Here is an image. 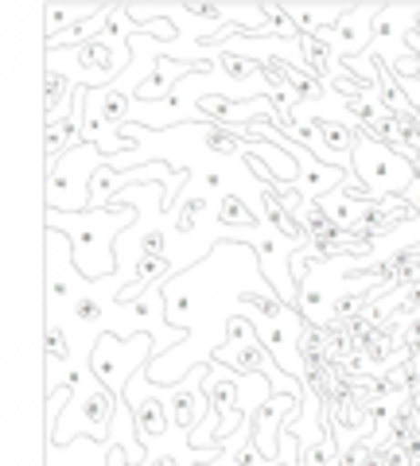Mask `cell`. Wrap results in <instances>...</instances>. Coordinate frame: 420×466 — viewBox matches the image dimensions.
<instances>
[{"mask_svg":"<svg viewBox=\"0 0 420 466\" xmlns=\"http://www.w3.org/2000/svg\"><path fill=\"white\" fill-rule=\"evenodd\" d=\"M202 392H207V404L222 416V435H234L241 428V381L234 370L214 366L207 377H202Z\"/></svg>","mask_w":420,"mask_h":466,"instance_id":"obj_1","label":"cell"},{"mask_svg":"<svg viewBox=\"0 0 420 466\" xmlns=\"http://www.w3.org/2000/svg\"><path fill=\"white\" fill-rule=\"evenodd\" d=\"M128 43H121V47H113L109 39H90V43H82L78 47V66H82V75H86V90L90 86H101V82H109L118 70L128 66Z\"/></svg>","mask_w":420,"mask_h":466,"instance_id":"obj_2","label":"cell"},{"mask_svg":"<svg viewBox=\"0 0 420 466\" xmlns=\"http://www.w3.org/2000/svg\"><path fill=\"white\" fill-rule=\"evenodd\" d=\"M207 70H214L210 58H195V63H183V58H156L152 75L137 86V97L140 101H168L171 86H176L179 78H187V75H207Z\"/></svg>","mask_w":420,"mask_h":466,"instance_id":"obj_3","label":"cell"},{"mask_svg":"<svg viewBox=\"0 0 420 466\" xmlns=\"http://www.w3.org/2000/svg\"><path fill=\"white\" fill-rule=\"evenodd\" d=\"M292 404H296V397H265L253 412V424H250L253 443L269 462H281L277 459V435H281V420L292 412Z\"/></svg>","mask_w":420,"mask_h":466,"instance_id":"obj_4","label":"cell"},{"mask_svg":"<svg viewBox=\"0 0 420 466\" xmlns=\"http://www.w3.org/2000/svg\"><path fill=\"white\" fill-rule=\"evenodd\" d=\"M382 8H351L343 16V24L331 32V43H335L339 55H358L366 47V39L374 35V16H378Z\"/></svg>","mask_w":420,"mask_h":466,"instance_id":"obj_5","label":"cell"},{"mask_svg":"<svg viewBox=\"0 0 420 466\" xmlns=\"http://www.w3.org/2000/svg\"><path fill=\"white\" fill-rule=\"evenodd\" d=\"M128 404H133L137 440H140V443L160 440V435L168 431V424H171V408H168L160 397H152V392H144V397H133Z\"/></svg>","mask_w":420,"mask_h":466,"instance_id":"obj_6","label":"cell"},{"mask_svg":"<svg viewBox=\"0 0 420 466\" xmlns=\"http://www.w3.org/2000/svg\"><path fill=\"white\" fill-rule=\"evenodd\" d=\"M171 424L176 428H183V431H195L202 420H207L214 408L210 404H202L199 400V392H195V385H183V389H176V397H171Z\"/></svg>","mask_w":420,"mask_h":466,"instance_id":"obj_7","label":"cell"},{"mask_svg":"<svg viewBox=\"0 0 420 466\" xmlns=\"http://www.w3.org/2000/svg\"><path fill=\"white\" fill-rule=\"evenodd\" d=\"M331 32L335 27H327V32H303L300 35V55L308 70L315 78H327L331 75V55H335V43H331Z\"/></svg>","mask_w":420,"mask_h":466,"instance_id":"obj_8","label":"cell"},{"mask_svg":"<svg viewBox=\"0 0 420 466\" xmlns=\"http://www.w3.org/2000/svg\"><path fill=\"white\" fill-rule=\"evenodd\" d=\"M97 101H101V121H106L109 128H118L125 121V113H128V94H121L118 86H113V90H101Z\"/></svg>","mask_w":420,"mask_h":466,"instance_id":"obj_9","label":"cell"},{"mask_svg":"<svg viewBox=\"0 0 420 466\" xmlns=\"http://www.w3.org/2000/svg\"><path fill=\"white\" fill-rule=\"evenodd\" d=\"M261 16H265V35H281V39H292L300 27H296V20L288 16V8H281V5H265L261 8Z\"/></svg>","mask_w":420,"mask_h":466,"instance_id":"obj_10","label":"cell"},{"mask_svg":"<svg viewBox=\"0 0 420 466\" xmlns=\"http://www.w3.org/2000/svg\"><path fill=\"white\" fill-rule=\"evenodd\" d=\"M219 66H222L234 82H245V78L261 75V63H253V58L241 55V51H222V55H219Z\"/></svg>","mask_w":420,"mask_h":466,"instance_id":"obj_11","label":"cell"},{"mask_svg":"<svg viewBox=\"0 0 420 466\" xmlns=\"http://www.w3.org/2000/svg\"><path fill=\"white\" fill-rule=\"evenodd\" d=\"M67 94H70V78L63 70H47V113L51 116H67Z\"/></svg>","mask_w":420,"mask_h":466,"instance_id":"obj_12","label":"cell"},{"mask_svg":"<svg viewBox=\"0 0 420 466\" xmlns=\"http://www.w3.org/2000/svg\"><path fill=\"white\" fill-rule=\"evenodd\" d=\"M241 144H245V137L238 133V128L210 125V133H207V148H210V152H219V156H234V152H241Z\"/></svg>","mask_w":420,"mask_h":466,"instance_id":"obj_13","label":"cell"},{"mask_svg":"<svg viewBox=\"0 0 420 466\" xmlns=\"http://www.w3.org/2000/svg\"><path fill=\"white\" fill-rule=\"evenodd\" d=\"M219 222L222 226H257V218H253V210L245 207L238 195H226L222 207H219Z\"/></svg>","mask_w":420,"mask_h":466,"instance_id":"obj_14","label":"cell"},{"mask_svg":"<svg viewBox=\"0 0 420 466\" xmlns=\"http://www.w3.org/2000/svg\"><path fill=\"white\" fill-rule=\"evenodd\" d=\"M292 94H296L300 101H315V97L327 94V86L315 78V75H300V70H292Z\"/></svg>","mask_w":420,"mask_h":466,"instance_id":"obj_15","label":"cell"},{"mask_svg":"<svg viewBox=\"0 0 420 466\" xmlns=\"http://www.w3.org/2000/svg\"><path fill=\"white\" fill-rule=\"evenodd\" d=\"M202 210H207V198H202V195L187 198L183 210H179V218H176V229H179V233H191V229H195V214H202Z\"/></svg>","mask_w":420,"mask_h":466,"instance_id":"obj_16","label":"cell"},{"mask_svg":"<svg viewBox=\"0 0 420 466\" xmlns=\"http://www.w3.org/2000/svg\"><path fill=\"white\" fill-rule=\"evenodd\" d=\"M47 358H51V361H67V358H70L67 334H63V327H55V323H51V330H47Z\"/></svg>","mask_w":420,"mask_h":466,"instance_id":"obj_17","label":"cell"},{"mask_svg":"<svg viewBox=\"0 0 420 466\" xmlns=\"http://www.w3.org/2000/svg\"><path fill=\"white\" fill-rule=\"evenodd\" d=\"M75 315L82 319V323H97V319H101V299L82 296V299L75 303Z\"/></svg>","mask_w":420,"mask_h":466,"instance_id":"obj_18","label":"cell"},{"mask_svg":"<svg viewBox=\"0 0 420 466\" xmlns=\"http://www.w3.org/2000/svg\"><path fill=\"white\" fill-rule=\"evenodd\" d=\"M140 253H144V257H164V233H160V229H149V233H144Z\"/></svg>","mask_w":420,"mask_h":466,"instance_id":"obj_19","label":"cell"},{"mask_svg":"<svg viewBox=\"0 0 420 466\" xmlns=\"http://www.w3.org/2000/svg\"><path fill=\"white\" fill-rule=\"evenodd\" d=\"M149 32H152L156 39H164V43H168V39H176V35H179V27L171 24V20H152V24H149ZM149 32H144V35H149Z\"/></svg>","mask_w":420,"mask_h":466,"instance_id":"obj_20","label":"cell"},{"mask_svg":"<svg viewBox=\"0 0 420 466\" xmlns=\"http://www.w3.org/2000/svg\"><path fill=\"white\" fill-rule=\"evenodd\" d=\"M187 12H191V16H199V20H210V24L222 20V8H219V5H187Z\"/></svg>","mask_w":420,"mask_h":466,"instance_id":"obj_21","label":"cell"},{"mask_svg":"<svg viewBox=\"0 0 420 466\" xmlns=\"http://www.w3.org/2000/svg\"><path fill=\"white\" fill-rule=\"evenodd\" d=\"M106 466H133V459H128V455H125V447L118 443V447H109V451H106Z\"/></svg>","mask_w":420,"mask_h":466,"instance_id":"obj_22","label":"cell"},{"mask_svg":"<svg viewBox=\"0 0 420 466\" xmlns=\"http://www.w3.org/2000/svg\"><path fill=\"white\" fill-rule=\"evenodd\" d=\"M144 466H183V462H179L176 455H156V459H149Z\"/></svg>","mask_w":420,"mask_h":466,"instance_id":"obj_23","label":"cell"},{"mask_svg":"<svg viewBox=\"0 0 420 466\" xmlns=\"http://www.w3.org/2000/svg\"><path fill=\"white\" fill-rule=\"evenodd\" d=\"M409 404L416 408V416H420V389H416V392H413V397H409Z\"/></svg>","mask_w":420,"mask_h":466,"instance_id":"obj_24","label":"cell"},{"mask_svg":"<svg viewBox=\"0 0 420 466\" xmlns=\"http://www.w3.org/2000/svg\"><path fill=\"white\" fill-rule=\"evenodd\" d=\"M261 466H284V462H261Z\"/></svg>","mask_w":420,"mask_h":466,"instance_id":"obj_25","label":"cell"},{"mask_svg":"<svg viewBox=\"0 0 420 466\" xmlns=\"http://www.w3.org/2000/svg\"><path fill=\"white\" fill-rule=\"evenodd\" d=\"M416 27H420V12H416Z\"/></svg>","mask_w":420,"mask_h":466,"instance_id":"obj_26","label":"cell"}]
</instances>
